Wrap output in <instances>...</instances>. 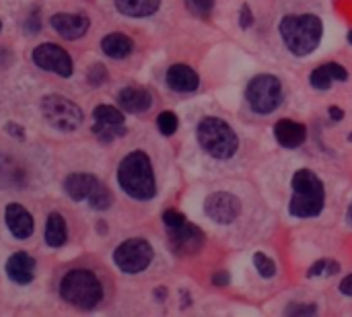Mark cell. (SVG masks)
I'll return each instance as SVG.
<instances>
[{
	"label": "cell",
	"mask_w": 352,
	"mask_h": 317,
	"mask_svg": "<svg viewBox=\"0 0 352 317\" xmlns=\"http://www.w3.org/2000/svg\"><path fill=\"white\" fill-rule=\"evenodd\" d=\"M89 204L95 210H107L113 204V196H111V192L103 184H99V188L89 196Z\"/></svg>",
	"instance_id": "cb8c5ba5"
},
{
	"label": "cell",
	"mask_w": 352,
	"mask_h": 317,
	"mask_svg": "<svg viewBox=\"0 0 352 317\" xmlns=\"http://www.w3.org/2000/svg\"><path fill=\"white\" fill-rule=\"evenodd\" d=\"M346 217H349V225L352 227V202L349 204V212H346Z\"/></svg>",
	"instance_id": "ab89813d"
},
{
	"label": "cell",
	"mask_w": 352,
	"mask_h": 317,
	"mask_svg": "<svg viewBox=\"0 0 352 317\" xmlns=\"http://www.w3.org/2000/svg\"><path fill=\"white\" fill-rule=\"evenodd\" d=\"M105 80H107V70H105L103 64H95V66L89 68V83L93 87H101Z\"/></svg>",
	"instance_id": "f546056e"
},
{
	"label": "cell",
	"mask_w": 352,
	"mask_h": 317,
	"mask_svg": "<svg viewBox=\"0 0 352 317\" xmlns=\"http://www.w3.org/2000/svg\"><path fill=\"white\" fill-rule=\"evenodd\" d=\"M116 266L126 274H138L153 262V248L144 239H128L113 252Z\"/></svg>",
	"instance_id": "ba28073f"
},
{
	"label": "cell",
	"mask_w": 352,
	"mask_h": 317,
	"mask_svg": "<svg viewBox=\"0 0 352 317\" xmlns=\"http://www.w3.org/2000/svg\"><path fill=\"white\" fill-rule=\"evenodd\" d=\"M60 297L76 309H95L103 299V287L93 272L72 270L60 283Z\"/></svg>",
	"instance_id": "277c9868"
},
{
	"label": "cell",
	"mask_w": 352,
	"mask_h": 317,
	"mask_svg": "<svg viewBox=\"0 0 352 317\" xmlns=\"http://www.w3.org/2000/svg\"><path fill=\"white\" fill-rule=\"evenodd\" d=\"M116 6L126 17H151L159 10L161 0H116Z\"/></svg>",
	"instance_id": "44dd1931"
},
{
	"label": "cell",
	"mask_w": 352,
	"mask_h": 317,
	"mask_svg": "<svg viewBox=\"0 0 352 317\" xmlns=\"http://www.w3.org/2000/svg\"><path fill=\"white\" fill-rule=\"evenodd\" d=\"M27 31H31V33H37V31H39V17H37V10L33 12V17H29V21H27Z\"/></svg>",
	"instance_id": "d590c367"
},
{
	"label": "cell",
	"mask_w": 352,
	"mask_h": 317,
	"mask_svg": "<svg viewBox=\"0 0 352 317\" xmlns=\"http://www.w3.org/2000/svg\"><path fill=\"white\" fill-rule=\"evenodd\" d=\"M169 245L177 256H194L204 245V233L192 223L169 229Z\"/></svg>",
	"instance_id": "8fae6325"
},
{
	"label": "cell",
	"mask_w": 352,
	"mask_h": 317,
	"mask_svg": "<svg viewBox=\"0 0 352 317\" xmlns=\"http://www.w3.org/2000/svg\"><path fill=\"white\" fill-rule=\"evenodd\" d=\"M165 80H167L169 89H173L177 93H192L200 85V78H198L196 70L190 68V66H186V64H173L167 70Z\"/></svg>",
	"instance_id": "9a60e30c"
},
{
	"label": "cell",
	"mask_w": 352,
	"mask_h": 317,
	"mask_svg": "<svg viewBox=\"0 0 352 317\" xmlns=\"http://www.w3.org/2000/svg\"><path fill=\"white\" fill-rule=\"evenodd\" d=\"M338 270H340V264H338V262H332V260H320V262H316V264L309 268L307 276H309V278H314V276H322V274L332 276V274H336Z\"/></svg>",
	"instance_id": "4316f807"
},
{
	"label": "cell",
	"mask_w": 352,
	"mask_h": 317,
	"mask_svg": "<svg viewBox=\"0 0 352 317\" xmlns=\"http://www.w3.org/2000/svg\"><path fill=\"white\" fill-rule=\"evenodd\" d=\"M155 295L159 297V301H163V299H165V295H167V291H165V289H157V291H155Z\"/></svg>",
	"instance_id": "f35d334b"
},
{
	"label": "cell",
	"mask_w": 352,
	"mask_h": 317,
	"mask_svg": "<svg viewBox=\"0 0 352 317\" xmlns=\"http://www.w3.org/2000/svg\"><path fill=\"white\" fill-rule=\"evenodd\" d=\"M33 62L58 76H70L72 74V58L56 43H41L33 50Z\"/></svg>",
	"instance_id": "9c48e42d"
},
{
	"label": "cell",
	"mask_w": 352,
	"mask_h": 317,
	"mask_svg": "<svg viewBox=\"0 0 352 317\" xmlns=\"http://www.w3.org/2000/svg\"><path fill=\"white\" fill-rule=\"evenodd\" d=\"M163 223L167 225V229H173V227L184 225L186 219H184V215L177 212V210H165V212H163Z\"/></svg>",
	"instance_id": "1f68e13d"
},
{
	"label": "cell",
	"mask_w": 352,
	"mask_h": 317,
	"mask_svg": "<svg viewBox=\"0 0 352 317\" xmlns=\"http://www.w3.org/2000/svg\"><path fill=\"white\" fill-rule=\"evenodd\" d=\"M349 140H351V142H352V134H351V136H349Z\"/></svg>",
	"instance_id": "b9f144b4"
},
{
	"label": "cell",
	"mask_w": 352,
	"mask_h": 317,
	"mask_svg": "<svg viewBox=\"0 0 352 317\" xmlns=\"http://www.w3.org/2000/svg\"><path fill=\"white\" fill-rule=\"evenodd\" d=\"M332 83H334V76H332L328 64H326V66H320V68H316V70L311 72V85H314L316 89L326 91V89L332 87Z\"/></svg>",
	"instance_id": "d4e9b609"
},
{
	"label": "cell",
	"mask_w": 352,
	"mask_h": 317,
	"mask_svg": "<svg viewBox=\"0 0 352 317\" xmlns=\"http://www.w3.org/2000/svg\"><path fill=\"white\" fill-rule=\"evenodd\" d=\"M6 132L12 136V138H19V140H25V130L19 126V124H14V122H8L6 124Z\"/></svg>",
	"instance_id": "d6a6232c"
},
{
	"label": "cell",
	"mask_w": 352,
	"mask_h": 317,
	"mask_svg": "<svg viewBox=\"0 0 352 317\" xmlns=\"http://www.w3.org/2000/svg\"><path fill=\"white\" fill-rule=\"evenodd\" d=\"M252 23H254V17H252V12H250V6L245 4V6L241 8V27L248 29Z\"/></svg>",
	"instance_id": "836d02e7"
},
{
	"label": "cell",
	"mask_w": 352,
	"mask_h": 317,
	"mask_svg": "<svg viewBox=\"0 0 352 317\" xmlns=\"http://www.w3.org/2000/svg\"><path fill=\"white\" fill-rule=\"evenodd\" d=\"M4 221L12 237L16 239H29L33 235V217L21 206V204H8L4 212Z\"/></svg>",
	"instance_id": "4fadbf2b"
},
{
	"label": "cell",
	"mask_w": 352,
	"mask_h": 317,
	"mask_svg": "<svg viewBox=\"0 0 352 317\" xmlns=\"http://www.w3.org/2000/svg\"><path fill=\"white\" fill-rule=\"evenodd\" d=\"M157 126H159V130H161L163 136H171V134H175L179 122H177V116L173 111H163L157 118Z\"/></svg>",
	"instance_id": "484cf974"
},
{
	"label": "cell",
	"mask_w": 352,
	"mask_h": 317,
	"mask_svg": "<svg viewBox=\"0 0 352 317\" xmlns=\"http://www.w3.org/2000/svg\"><path fill=\"white\" fill-rule=\"evenodd\" d=\"M212 6H214V0H186V8L192 14L202 17V19H206L212 12Z\"/></svg>",
	"instance_id": "f1b7e54d"
},
{
	"label": "cell",
	"mask_w": 352,
	"mask_h": 317,
	"mask_svg": "<svg viewBox=\"0 0 352 317\" xmlns=\"http://www.w3.org/2000/svg\"><path fill=\"white\" fill-rule=\"evenodd\" d=\"M349 41H351V43H352V31H351V35H349Z\"/></svg>",
	"instance_id": "60d3db41"
},
{
	"label": "cell",
	"mask_w": 352,
	"mask_h": 317,
	"mask_svg": "<svg viewBox=\"0 0 352 317\" xmlns=\"http://www.w3.org/2000/svg\"><path fill=\"white\" fill-rule=\"evenodd\" d=\"M322 21L316 14H287L280 21V35L295 56L311 54L322 41Z\"/></svg>",
	"instance_id": "3957f363"
},
{
	"label": "cell",
	"mask_w": 352,
	"mask_h": 317,
	"mask_svg": "<svg viewBox=\"0 0 352 317\" xmlns=\"http://www.w3.org/2000/svg\"><path fill=\"white\" fill-rule=\"evenodd\" d=\"M93 134H95L101 142H111L113 138L124 136V134H126V128H124V124H103V122H95Z\"/></svg>",
	"instance_id": "7402d4cb"
},
{
	"label": "cell",
	"mask_w": 352,
	"mask_h": 317,
	"mask_svg": "<svg viewBox=\"0 0 352 317\" xmlns=\"http://www.w3.org/2000/svg\"><path fill=\"white\" fill-rule=\"evenodd\" d=\"M0 29H2V23H0Z\"/></svg>",
	"instance_id": "7bdbcfd3"
},
{
	"label": "cell",
	"mask_w": 352,
	"mask_h": 317,
	"mask_svg": "<svg viewBox=\"0 0 352 317\" xmlns=\"http://www.w3.org/2000/svg\"><path fill=\"white\" fill-rule=\"evenodd\" d=\"M254 266H256V270L260 272L262 278H272V276L276 274L274 262H272L268 256H264V254H256V256H254Z\"/></svg>",
	"instance_id": "83f0119b"
},
{
	"label": "cell",
	"mask_w": 352,
	"mask_h": 317,
	"mask_svg": "<svg viewBox=\"0 0 352 317\" xmlns=\"http://www.w3.org/2000/svg\"><path fill=\"white\" fill-rule=\"evenodd\" d=\"M118 184L134 200L155 198L157 182L148 155L142 151H134L128 157H124L118 167Z\"/></svg>",
	"instance_id": "6da1fadb"
},
{
	"label": "cell",
	"mask_w": 352,
	"mask_h": 317,
	"mask_svg": "<svg viewBox=\"0 0 352 317\" xmlns=\"http://www.w3.org/2000/svg\"><path fill=\"white\" fill-rule=\"evenodd\" d=\"M204 212L210 221H214L219 225H229L239 217L241 204H239L237 196H233L229 192H214L206 198Z\"/></svg>",
	"instance_id": "30bf717a"
},
{
	"label": "cell",
	"mask_w": 352,
	"mask_h": 317,
	"mask_svg": "<svg viewBox=\"0 0 352 317\" xmlns=\"http://www.w3.org/2000/svg\"><path fill=\"white\" fill-rule=\"evenodd\" d=\"M99 184L101 182L91 173H72L64 179V190L72 200L80 202V200H89V196L99 188Z\"/></svg>",
	"instance_id": "e0dca14e"
},
{
	"label": "cell",
	"mask_w": 352,
	"mask_h": 317,
	"mask_svg": "<svg viewBox=\"0 0 352 317\" xmlns=\"http://www.w3.org/2000/svg\"><path fill=\"white\" fill-rule=\"evenodd\" d=\"M52 27L64 37V39H78L89 29V19L85 14H72V12H56L50 19Z\"/></svg>",
	"instance_id": "7c38bea8"
},
{
	"label": "cell",
	"mask_w": 352,
	"mask_h": 317,
	"mask_svg": "<svg viewBox=\"0 0 352 317\" xmlns=\"http://www.w3.org/2000/svg\"><path fill=\"white\" fill-rule=\"evenodd\" d=\"M274 136L285 149H297L305 142L307 128L299 122H293V120H280L274 126Z\"/></svg>",
	"instance_id": "ac0fdd59"
},
{
	"label": "cell",
	"mask_w": 352,
	"mask_h": 317,
	"mask_svg": "<svg viewBox=\"0 0 352 317\" xmlns=\"http://www.w3.org/2000/svg\"><path fill=\"white\" fill-rule=\"evenodd\" d=\"M6 276L16 285L33 283V278H35V260L25 252L12 254L8 258V262H6Z\"/></svg>",
	"instance_id": "5bb4252c"
},
{
	"label": "cell",
	"mask_w": 352,
	"mask_h": 317,
	"mask_svg": "<svg viewBox=\"0 0 352 317\" xmlns=\"http://www.w3.org/2000/svg\"><path fill=\"white\" fill-rule=\"evenodd\" d=\"M316 311H318L316 305H301V303H291V305L285 309L287 316H314Z\"/></svg>",
	"instance_id": "4dcf8cb0"
},
{
	"label": "cell",
	"mask_w": 352,
	"mask_h": 317,
	"mask_svg": "<svg viewBox=\"0 0 352 317\" xmlns=\"http://www.w3.org/2000/svg\"><path fill=\"white\" fill-rule=\"evenodd\" d=\"M101 50H103L109 58H113V60H122V58H126V56H130V54H132V50H134V41H132L128 35H124V33H109V35H105V37H103V41H101Z\"/></svg>",
	"instance_id": "d6986e66"
},
{
	"label": "cell",
	"mask_w": 352,
	"mask_h": 317,
	"mask_svg": "<svg viewBox=\"0 0 352 317\" xmlns=\"http://www.w3.org/2000/svg\"><path fill=\"white\" fill-rule=\"evenodd\" d=\"M330 116H332V120H342L344 118V111L340 109V107H330Z\"/></svg>",
	"instance_id": "74e56055"
},
{
	"label": "cell",
	"mask_w": 352,
	"mask_h": 317,
	"mask_svg": "<svg viewBox=\"0 0 352 317\" xmlns=\"http://www.w3.org/2000/svg\"><path fill=\"white\" fill-rule=\"evenodd\" d=\"M245 97L256 113H272L283 101V83L272 74H258L250 80Z\"/></svg>",
	"instance_id": "52a82bcc"
},
{
	"label": "cell",
	"mask_w": 352,
	"mask_h": 317,
	"mask_svg": "<svg viewBox=\"0 0 352 317\" xmlns=\"http://www.w3.org/2000/svg\"><path fill=\"white\" fill-rule=\"evenodd\" d=\"M229 281H231V278H229L227 272H217V274L212 276V285H214V287H227Z\"/></svg>",
	"instance_id": "e575fe53"
},
{
	"label": "cell",
	"mask_w": 352,
	"mask_h": 317,
	"mask_svg": "<svg viewBox=\"0 0 352 317\" xmlns=\"http://www.w3.org/2000/svg\"><path fill=\"white\" fill-rule=\"evenodd\" d=\"M68 239L66 221L60 212H52L45 223V243L50 248H62Z\"/></svg>",
	"instance_id": "ffe728a7"
},
{
	"label": "cell",
	"mask_w": 352,
	"mask_h": 317,
	"mask_svg": "<svg viewBox=\"0 0 352 317\" xmlns=\"http://www.w3.org/2000/svg\"><path fill=\"white\" fill-rule=\"evenodd\" d=\"M196 134H198L200 146L214 159H231L239 149L237 134L221 118H214V116L204 118L198 124Z\"/></svg>",
	"instance_id": "5b68a950"
},
{
	"label": "cell",
	"mask_w": 352,
	"mask_h": 317,
	"mask_svg": "<svg viewBox=\"0 0 352 317\" xmlns=\"http://www.w3.org/2000/svg\"><path fill=\"white\" fill-rule=\"evenodd\" d=\"M340 293L342 295H349L352 297V274H349L342 283H340Z\"/></svg>",
	"instance_id": "8d00e7d4"
},
{
	"label": "cell",
	"mask_w": 352,
	"mask_h": 317,
	"mask_svg": "<svg viewBox=\"0 0 352 317\" xmlns=\"http://www.w3.org/2000/svg\"><path fill=\"white\" fill-rule=\"evenodd\" d=\"M41 113H43L45 122L60 132H74L82 124L80 107L62 95L43 97L41 99Z\"/></svg>",
	"instance_id": "8992f818"
},
{
	"label": "cell",
	"mask_w": 352,
	"mask_h": 317,
	"mask_svg": "<svg viewBox=\"0 0 352 317\" xmlns=\"http://www.w3.org/2000/svg\"><path fill=\"white\" fill-rule=\"evenodd\" d=\"M118 103L128 113H144L153 105V95L142 87H126L120 91Z\"/></svg>",
	"instance_id": "2e32d148"
},
{
	"label": "cell",
	"mask_w": 352,
	"mask_h": 317,
	"mask_svg": "<svg viewBox=\"0 0 352 317\" xmlns=\"http://www.w3.org/2000/svg\"><path fill=\"white\" fill-rule=\"evenodd\" d=\"M324 204L326 190L322 179L309 169H299L293 175V198L289 204V212L295 219H314L320 217Z\"/></svg>",
	"instance_id": "7a4b0ae2"
},
{
	"label": "cell",
	"mask_w": 352,
	"mask_h": 317,
	"mask_svg": "<svg viewBox=\"0 0 352 317\" xmlns=\"http://www.w3.org/2000/svg\"><path fill=\"white\" fill-rule=\"evenodd\" d=\"M95 122H103V124H124V113L111 105H99L93 111Z\"/></svg>",
	"instance_id": "603a6c76"
}]
</instances>
